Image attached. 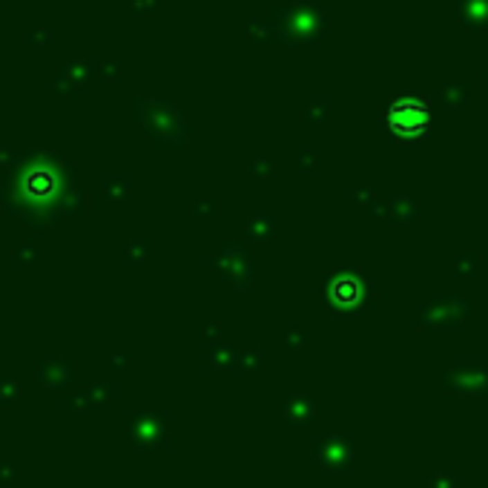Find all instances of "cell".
<instances>
[{"label":"cell","instance_id":"6da1fadb","mask_svg":"<svg viewBox=\"0 0 488 488\" xmlns=\"http://www.w3.org/2000/svg\"><path fill=\"white\" fill-rule=\"evenodd\" d=\"M388 121H390V127H394V132L408 135V138H417V135H422L425 127H428V109L417 101H399L394 109H390Z\"/></svg>","mask_w":488,"mask_h":488}]
</instances>
